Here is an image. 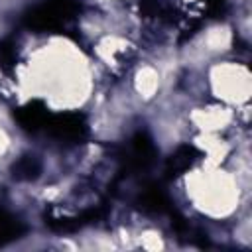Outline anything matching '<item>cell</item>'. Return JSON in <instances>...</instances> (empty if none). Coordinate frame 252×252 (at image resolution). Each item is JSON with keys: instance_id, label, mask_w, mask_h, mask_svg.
Here are the masks:
<instances>
[{"instance_id": "6da1fadb", "label": "cell", "mask_w": 252, "mask_h": 252, "mask_svg": "<svg viewBox=\"0 0 252 252\" xmlns=\"http://www.w3.org/2000/svg\"><path fill=\"white\" fill-rule=\"evenodd\" d=\"M77 14L75 0H45L24 16V24L35 32H53L63 28Z\"/></svg>"}, {"instance_id": "7a4b0ae2", "label": "cell", "mask_w": 252, "mask_h": 252, "mask_svg": "<svg viewBox=\"0 0 252 252\" xmlns=\"http://www.w3.org/2000/svg\"><path fill=\"white\" fill-rule=\"evenodd\" d=\"M45 130L55 140L65 144H81L87 134L89 126L83 114L79 112H65V114H51L45 122Z\"/></svg>"}, {"instance_id": "3957f363", "label": "cell", "mask_w": 252, "mask_h": 252, "mask_svg": "<svg viewBox=\"0 0 252 252\" xmlns=\"http://www.w3.org/2000/svg\"><path fill=\"white\" fill-rule=\"evenodd\" d=\"M156 158V148L152 144V140L144 134V132H138L134 138H132V144H130V152L126 156V171H136V169H144L148 167Z\"/></svg>"}, {"instance_id": "277c9868", "label": "cell", "mask_w": 252, "mask_h": 252, "mask_svg": "<svg viewBox=\"0 0 252 252\" xmlns=\"http://www.w3.org/2000/svg\"><path fill=\"white\" fill-rule=\"evenodd\" d=\"M16 120L20 122V126L28 132H37L39 128H45L47 118L51 116L49 110L45 108V104L41 100H32L28 104H24L22 108L16 110Z\"/></svg>"}, {"instance_id": "5b68a950", "label": "cell", "mask_w": 252, "mask_h": 252, "mask_svg": "<svg viewBox=\"0 0 252 252\" xmlns=\"http://www.w3.org/2000/svg\"><path fill=\"white\" fill-rule=\"evenodd\" d=\"M199 159V152L193 146H181L177 148L165 161V175L167 177H177L181 173H185L189 167H193V163Z\"/></svg>"}, {"instance_id": "8992f818", "label": "cell", "mask_w": 252, "mask_h": 252, "mask_svg": "<svg viewBox=\"0 0 252 252\" xmlns=\"http://www.w3.org/2000/svg\"><path fill=\"white\" fill-rule=\"evenodd\" d=\"M138 207L142 211H146V213H165V211H171V203H169L167 195L158 185H150V187H146L140 193Z\"/></svg>"}, {"instance_id": "52a82bcc", "label": "cell", "mask_w": 252, "mask_h": 252, "mask_svg": "<svg viewBox=\"0 0 252 252\" xmlns=\"http://www.w3.org/2000/svg\"><path fill=\"white\" fill-rule=\"evenodd\" d=\"M26 232V226L20 219H16L14 215H10L8 211L0 209V248L22 238Z\"/></svg>"}, {"instance_id": "ba28073f", "label": "cell", "mask_w": 252, "mask_h": 252, "mask_svg": "<svg viewBox=\"0 0 252 252\" xmlns=\"http://www.w3.org/2000/svg\"><path fill=\"white\" fill-rule=\"evenodd\" d=\"M39 173H41V161L32 154L18 158L16 163L12 165V175L18 181H35Z\"/></svg>"}, {"instance_id": "9c48e42d", "label": "cell", "mask_w": 252, "mask_h": 252, "mask_svg": "<svg viewBox=\"0 0 252 252\" xmlns=\"http://www.w3.org/2000/svg\"><path fill=\"white\" fill-rule=\"evenodd\" d=\"M16 63V47L10 41H0V71H10Z\"/></svg>"}]
</instances>
